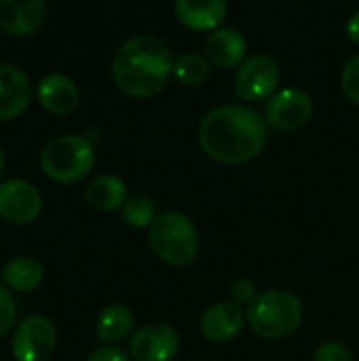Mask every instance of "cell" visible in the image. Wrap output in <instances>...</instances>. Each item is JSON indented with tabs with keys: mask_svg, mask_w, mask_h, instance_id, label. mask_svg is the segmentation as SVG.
<instances>
[{
	"mask_svg": "<svg viewBox=\"0 0 359 361\" xmlns=\"http://www.w3.org/2000/svg\"><path fill=\"white\" fill-rule=\"evenodd\" d=\"M267 118L250 106L229 104L209 110L197 129L201 150L224 165L256 159L267 144Z\"/></svg>",
	"mask_w": 359,
	"mask_h": 361,
	"instance_id": "6da1fadb",
	"label": "cell"
},
{
	"mask_svg": "<svg viewBox=\"0 0 359 361\" xmlns=\"http://www.w3.org/2000/svg\"><path fill=\"white\" fill-rule=\"evenodd\" d=\"M174 59L167 42L157 34H138L123 42L112 59L114 85L131 97H150L163 91Z\"/></svg>",
	"mask_w": 359,
	"mask_h": 361,
	"instance_id": "7a4b0ae2",
	"label": "cell"
},
{
	"mask_svg": "<svg viewBox=\"0 0 359 361\" xmlns=\"http://www.w3.org/2000/svg\"><path fill=\"white\" fill-rule=\"evenodd\" d=\"M252 332L264 341L290 336L303 322V302L286 290H269L248 307L245 313Z\"/></svg>",
	"mask_w": 359,
	"mask_h": 361,
	"instance_id": "3957f363",
	"label": "cell"
},
{
	"mask_svg": "<svg viewBox=\"0 0 359 361\" xmlns=\"http://www.w3.org/2000/svg\"><path fill=\"white\" fill-rule=\"evenodd\" d=\"M148 243L163 262L171 267H186L199 252V233L188 216L180 212H165L150 224Z\"/></svg>",
	"mask_w": 359,
	"mask_h": 361,
	"instance_id": "277c9868",
	"label": "cell"
},
{
	"mask_svg": "<svg viewBox=\"0 0 359 361\" xmlns=\"http://www.w3.org/2000/svg\"><path fill=\"white\" fill-rule=\"evenodd\" d=\"M95 165V148L83 135L53 137L40 152V169L59 184L83 180Z\"/></svg>",
	"mask_w": 359,
	"mask_h": 361,
	"instance_id": "5b68a950",
	"label": "cell"
},
{
	"mask_svg": "<svg viewBox=\"0 0 359 361\" xmlns=\"http://www.w3.org/2000/svg\"><path fill=\"white\" fill-rule=\"evenodd\" d=\"M279 76V63L267 53H256L239 66L235 91L245 102H269L275 95Z\"/></svg>",
	"mask_w": 359,
	"mask_h": 361,
	"instance_id": "8992f818",
	"label": "cell"
},
{
	"mask_svg": "<svg viewBox=\"0 0 359 361\" xmlns=\"http://www.w3.org/2000/svg\"><path fill=\"white\" fill-rule=\"evenodd\" d=\"M57 345V332L53 324L42 315L25 317L13 334V357L15 361H47Z\"/></svg>",
	"mask_w": 359,
	"mask_h": 361,
	"instance_id": "52a82bcc",
	"label": "cell"
},
{
	"mask_svg": "<svg viewBox=\"0 0 359 361\" xmlns=\"http://www.w3.org/2000/svg\"><path fill=\"white\" fill-rule=\"evenodd\" d=\"M180 351L178 332L165 322L142 326L129 341L131 361H171Z\"/></svg>",
	"mask_w": 359,
	"mask_h": 361,
	"instance_id": "ba28073f",
	"label": "cell"
},
{
	"mask_svg": "<svg viewBox=\"0 0 359 361\" xmlns=\"http://www.w3.org/2000/svg\"><path fill=\"white\" fill-rule=\"evenodd\" d=\"M313 114V99L307 91L288 87L277 91L264 108V118L269 125L281 131H294L309 123Z\"/></svg>",
	"mask_w": 359,
	"mask_h": 361,
	"instance_id": "9c48e42d",
	"label": "cell"
},
{
	"mask_svg": "<svg viewBox=\"0 0 359 361\" xmlns=\"http://www.w3.org/2000/svg\"><path fill=\"white\" fill-rule=\"evenodd\" d=\"M42 212L40 192L25 180H6L0 184V218L11 224H30Z\"/></svg>",
	"mask_w": 359,
	"mask_h": 361,
	"instance_id": "30bf717a",
	"label": "cell"
},
{
	"mask_svg": "<svg viewBox=\"0 0 359 361\" xmlns=\"http://www.w3.org/2000/svg\"><path fill=\"white\" fill-rule=\"evenodd\" d=\"M245 313L235 302H216L201 315L199 328L205 341L222 345L233 341L245 326Z\"/></svg>",
	"mask_w": 359,
	"mask_h": 361,
	"instance_id": "8fae6325",
	"label": "cell"
},
{
	"mask_svg": "<svg viewBox=\"0 0 359 361\" xmlns=\"http://www.w3.org/2000/svg\"><path fill=\"white\" fill-rule=\"evenodd\" d=\"M36 97H38V104L42 110H47L49 114L63 116V114H70L76 110V106L80 102V91L70 76L47 74L38 80Z\"/></svg>",
	"mask_w": 359,
	"mask_h": 361,
	"instance_id": "7c38bea8",
	"label": "cell"
},
{
	"mask_svg": "<svg viewBox=\"0 0 359 361\" xmlns=\"http://www.w3.org/2000/svg\"><path fill=\"white\" fill-rule=\"evenodd\" d=\"M47 15V4L42 0H0V30L11 36H30L34 34Z\"/></svg>",
	"mask_w": 359,
	"mask_h": 361,
	"instance_id": "4fadbf2b",
	"label": "cell"
},
{
	"mask_svg": "<svg viewBox=\"0 0 359 361\" xmlns=\"http://www.w3.org/2000/svg\"><path fill=\"white\" fill-rule=\"evenodd\" d=\"M30 78L11 63H0V121L23 114L30 104Z\"/></svg>",
	"mask_w": 359,
	"mask_h": 361,
	"instance_id": "5bb4252c",
	"label": "cell"
},
{
	"mask_svg": "<svg viewBox=\"0 0 359 361\" xmlns=\"http://www.w3.org/2000/svg\"><path fill=\"white\" fill-rule=\"evenodd\" d=\"M248 40L235 27H218L205 40V57L216 68H235L245 61Z\"/></svg>",
	"mask_w": 359,
	"mask_h": 361,
	"instance_id": "9a60e30c",
	"label": "cell"
},
{
	"mask_svg": "<svg viewBox=\"0 0 359 361\" xmlns=\"http://www.w3.org/2000/svg\"><path fill=\"white\" fill-rule=\"evenodd\" d=\"M174 13L190 30L216 32L229 15V4L224 0H178Z\"/></svg>",
	"mask_w": 359,
	"mask_h": 361,
	"instance_id": "2e32d148",
	"label": "cell"
},
{
	"mask_svg": "<svg viewBox=\"0 0 359 361\" xmlns=\"http://www.w3.org/2000/svg\"><path fill=\"white\" fill-rule=\"evenodd\" d=\"M127 199H129L127 197V186L116 176H99L85 190L87 205L93 207V209H97V212H114V209H121Z\"/></svg>",
	"mask_w": 359,
	"mask_h": 361,
	"instance_id": "e0dca14e",
	"label": "cell"
},
{
	"mask_svg": "<svg viewBox=\"0 0 359 361\" xmlns=\"http://www.w3.org/2000/svg\"><path fill=\"white\" fill-rule=\"evenodd\" d=\"M0 277L4 281V286L11 288V290L32 292V290H36L42 283L44 269H42V264L38 260L21 256V258H15V260L6 262L2 273H0Z\"/></svg>",
	"mask_w": 359,
	"mask_h": 361,
	"instance_id": "ac0fdd59",
	"label": "cell"
},
{
	"mask_svg": "<svg viewBox=\"0 0 359 361\" xmlns=\"http://www.w3.org/2000/svg\"><path fill=\"white\" fill-rule=\"evenodd\" d=\"M133 313L129 307L125 305H110L106 307L95 324V334L102 343H118L123 338L129 336V332L133 330Z\"/></svg>",
	"mask_w": 359,
	"mask_h": 361,
	"instance_id": "d6986e66",
	"label": "cell"
},
{
	"mask_svg": "<svg viewBox=\"0 0 359 361\" xmlns=\"http://www.w3.org/2000/svg\"><path fill=\"white\" fill-rule=\"evenodd\" d=\"M171 74L176 76L178 82L182 85H203L209 76V61L205 55L199 53H182L174 59V68Z\"/></svg>",
	"mask_w": 359,
	"mask_h": 361,
	"instance_id": "ffe728a7",
	"label": "cell"
},
{
	"mask_svg": "<svg viewBox=\"0 0 359 361\" xmlns=\"http://www.w3.org/2000/svg\"><path fill=\"white\" fill-rule=\"evenodd\" d=\"M123 220L133 228H150L154 222V201L148 195H133L121 207Z\"/></svg>",
	"mask_w": 359,
	"mask_h": 361,
	"instance_id": "44dd1931",
	"label": "cell"
},
{
	"mask_svg": "<svg viewBox=\"0 0 359 361\" xmlns=\"http://www.w3.org/2000/svg\"><path fill=\"white\" fill-rule=\"evenodd\" d=\"M341 87H343V93L345 97L359 106V53L349 57L343 72H341Z\"/></svg>",
	"mask_w": 359,
	"mask_h": 361,
	"instance_id": "7402d4cb",
	"label": "cell"
},
{
	"mask_svg": "<svg viewBox=\"0 0 359 361\" xmlns=\"http://www.w3.org/2000/svg\"><path fill=\"white\" fill-rule=\"evenodd\" d=\"M15 317H17L15 300L11 292L0 286V338L11 332V328L15 326Z\"/></svg>",
	"mask_w": 359,
	"mask_h": 361,
	"instance_id": "603a6c76",
	"label": "cell"
},
{
	"mask_svg": "<svg viewBox=\"0 0 359 361\" xmlns=\"http://www.w3.org/2000/svg\"><path fill=\"white\" fill-rule=\"evenodd\" d=\"M231 296H233V302L235 305H252L256 298H258V292H256V283L248 277H239L233 281L231 286Z\"/></svg>",
	"mask_w": 359,
	"mask_h": 361,
	"instance_id": "cb8c5ba5",
	"label": "cell"
},
{
	"mask_svg": "<svg viewBox=\"0 0 359 361\" xmlns=\"http://www.w3.org/2000/svg\"><path fill=\"white\" fill-rule=\"evenodd\" d=\"M313 361H353V355L345 345L330 341V343H324L317 347Z\"/></svg>",
	"mask_w": 359,
	"mask_h": 361,
	"instance_id": "d4e9b609",
	"label": "cell"
},
{
	"mask_svg": "<svg viewBox=\"0 0 359 361\" xmlns=\"http://www.w3.org/2000/svg\"><path fill=\"white\" fill-rule=\"evenodd\" d=\"M87 361H131V357H127L116 347H102V349H95Z\"/></svg>",
	"mask_w": 359,
	"mask_h": 361,
	"instance_id": "484cf974",
	"label": "cell"
},
{
	"mask_svg": "<svg viewBox=\"0 0 359 361\" xmlns=\"http://www.w3.org/2000/svg\"><path fill=\"white\" fill-rule=\"evenodd\" d=\"M345 30H347L349 40H353V42H358L359 44V8L355 11V13H351V17L347 19Z\"/></svg>",
	"mask_w": 359,
	"mask_h": 361,
	"instance_id": "4316f807",
	"label": "cell"
},
{
	"mask_svg": "<svg viewBox=\"0 0 359 361\" xmlns=\"http://www.w3.org/2000/svg\"><path fill=\"white\" fill-rule=\"evenodd\" d=\"M2 169H4V152L0 148V176H2Z\"/></svg>",
	"mask_w": 359,
	"mask_h": 361,
	"instance_id": "83f0119b",
	"label": "cell"
}]
</instances>
